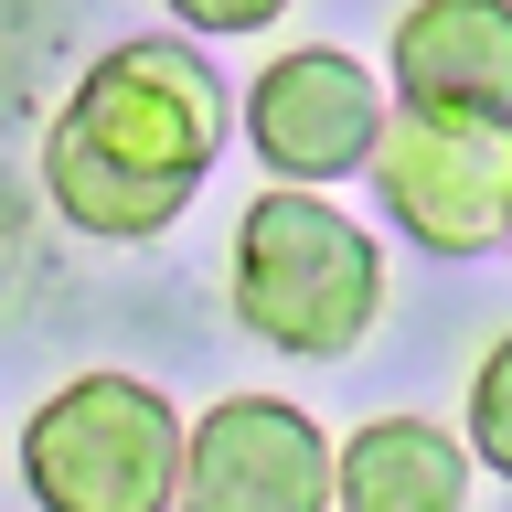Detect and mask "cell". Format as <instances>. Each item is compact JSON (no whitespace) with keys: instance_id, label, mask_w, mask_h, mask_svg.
<instances>
[{"instance_id":"1","label":"cell","mask_w":512,"mask_h":512,"mask_svg":"<svg viewBox=\"0 0 512 512\" xmlns=\"http://www.w3.org/2000/svg\"><path fill=\"white\" fill-rule=\"evenodd\" d=\"M224 160V86L192 43H118L86 64V86L64 96L43 139V192L75 235L150 246L192 214V192Z\"/></svg>"},{"instance_id":"2","label":"cell","mask_w":512,"mask_h":512,"mask_svg":"<svg viewBox=\"0 0 512 512\" xmlns=\"http://www.w3.org/2000/svg\"><path fill=\"white\" fill-rule=\"evenodd\" d=\"M384 310V246L310 182H278L235 214V320L288 363H342Z\"/></svg>"},{"instance_id":"3","label":"cell","mask_w":512,"mask_h":512,"mask_svg":"<svg viewBox=\"0 0 512 512\" xmlns=\"http://www.w3.org/2000/svg\"><path fill=\"white\" fill-rule=\"evenodd\" d=\"M22 491L43 512H171L182 502V416L139 374H75L22 427Z\"/></svg>"},{"instance_id":"4","label":"cell","mask_w":512,"mask_h":512,"mask_svg":"<svg viewBox=\"0 0 512 512\" xmlns=\"http://www.w3.org/2000/svg\"><path fill=\"white\" fill-rule=\"evenodd\" d=\"M374 192L416 246L480 256L512 224V118L502 107H438V96H395L374 139Z\"/></svg>"},{"instance_id":"5","label":"cell","mask_w":512,"mask_h":512,"mask_svg":"<svg viewBox=\"0 0 512 512\" xmlns=\"http://www.w3.org/2000/svg\"><path fill=\"white\" fill-rule=\"evenodd\" d=\"M171 512H331V438L288 395H214L182 427Z\"/></svg>"},{"instance_id":"6","label":"cell","mask_w":512,"mask_h":512,"mask_svg":"<svg viewBox=\"0 0 512 512\" xmlns=\"http://www.w3.org/2000/svg\"><path fill=\"white\" fill-rule=\"evenodd\" d=\"M246 139L278 182H342L363 171L384 139V86L374 64H352L342 43H288L278 64H256V96H246Z\"/></svg>"},{"instance_id":"7","label":"cell","mask_w":512,"mask_h":512,"mask_svg":"<svg viewBox=\"0 0 512 512\" xmlns=\"http://www.w3.org/2000/svg\"><path fill=\"white\" fill-rule=\"evenodd\" d=\"M384 64H395V96L512 118V0H406Z\"/></svg>"},{"instance_id":"8","label":"cell","mask_w":512,"mask_h":512,"mask_svg":"<svg viewBox=\"0 0 512 512\" xmlns=\"http://www.w3.org/2000/svg\"><path fill=\"white\" fill-rule=\"evenodd\" d=\"M331 502L342 512H470V438L427 416H363L331 448Z\"/></svg>"},{"instance_id":"9","label":"cell","mask_w":512,"mask_h":512,"mask_svg":"<svg viewBox=\"0 0 512 512\" xmlns=\"http://www.w3.org/2000/svg\"><path fill=\"white\" fill-rule=\"evenodd\" d=\"M470 459L512 480V331L480 352V374H470Z\"/></svg>"},{"instance_id":"10","label":"cell","mask_w":512,"mask_h":512,"mask_svg":"<svg viewBox=\"0 0 512 512\" xmlns=\"http://www.w3.org/2000/svg\"><path fill=\"white\" fill-rule=\"evenodd\" d=\"M171 11H182L192 32H267L288 0H171Z\"/></svg>"},{"instance_id":"11","label":"cell","mask_w":512,"mask_h":512,"mask_svg":"<svg viewBox=\"0 0 512 512\" xmlns=\"http://www.w3.org/2000/svg\"><path fill=\"white\" fill-rule=\"evenodd\" d=\"M502 235H512V224H502Z\"/></svg>"}]
</instances>
